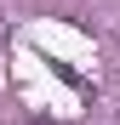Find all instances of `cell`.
Segmentation results:
<instances>
[{"label": "cell", "instance_id": "cell-1", "mask_svg": "<svg viewBox=\"0 0 120 125\" xmlns=\"http://www.w3.org/2000/svg\"><path fill=\"white\" fill-rule=\"evenodd\" d=\"M29 125H57V119H46V114H34V119H29Z\"/></svg>", "mask_w": 120, "mask_h": 125}]
</instances>
